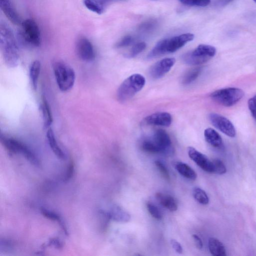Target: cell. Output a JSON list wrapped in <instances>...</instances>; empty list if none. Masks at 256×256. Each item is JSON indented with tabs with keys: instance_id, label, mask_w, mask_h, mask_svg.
I'll return each instance as SVG.
<instances>
[{
	"instance_id": "obj_1",
	"label": "cell",
	"mask_w": 256,
	"mask_h": 256,
	"mask_svg": "<svg viewBox=\"0 0 256 256\" xmlns=\"http://www.w3.org/2000/svg\"><path fill=\"white\" fill-rule=\"evenodd\" d=\"M0 48L6 66L10 68L17 66L20 58L18 46L12 30L3 22L0 24Z\"/></svg>"
},
{
	"instance_id": "obj_2",
	"label": "cell",
	"mask_w": 256,
	"mask_h": 256,
	"mask_svg": "<svg viewBox=\"0 0 256 256\" xmlns=\"http://www.w3.org/2000/svg\"><path fill=\"white\" fill-rule=\"evenodd\" d=\"M146 80L144 76L134 74L126 78L120 86L117 98L120 102H126L133 97L144 86Z\"/></svg>"
},
{
	"instance_id": "obj_3",
	"label": "cell",
	"mask_w": 256,
	"mask_h": 256,
	"mask_svg": "<svg viewBox=\"0 0 256 256\" xmlns=\"http://www.w3.org/2000/svg\"><path fill=\"white\" fill-rule=\"evenodd\" d=\"M53 69L59 89L62 92L70 90L76 80V74L73 68L63 62L58 61L54 64Z\"/></svg>"
},
{
	"instance_id": "obj_4",
	"label": "cell",
	"mask_w": 256,
	"mask_h": 256,
	"mask_svg": "<svg viewBox=\"0 0 256 256\" xmlns=\"http://www.w3.org/2000/svg\"><path fill=\"white\" fill-rule=\"evenodd\" d=\"M216 54V48L209 44H200L195 49L185 54L182 56L183 61L190 65H200L204 64Z\"/></svg>"
},
{
	"instance_id": "obj_5",
	"label": "cell",
	"mask_w": 256,
	"mask_h": 256,
	"mask_svg": "<svg viewBox=\"0 0 256 256\" xmlns=\"http://www.w3.org/2000/svg\"><path fill=\"white\" fill-rule=\"evenodd\" d=\"M0 140L6 149L12 154H21L32 164L38 166L40 162L35 154L24 144L16 139L1 136Z\"/></svg>"
},
{
	"instance_id": "obj_6",
	"label": "cell",
	"mask_w": 256,
	"mask_h": 256,
	"mask_svg": "<svg viewBox=\"0 0 256 256\" xmlns=\"http://www.w3.org/2000/svg\"><path fill=\"white\" fill-rule=\"evenodd\" d=\"M244 92L238 88H228L216 90L210 94L217 103L226 106H234L244 96Z\"/></svg>"
},
{
	"instance_id": "obj_7",
	"label": "cell",
	"mask_w": 256,
	"mask_h": 256,
	"mask_svg": "<svg viewBox=\"0 0 256 256\" xmlns=\"http://www.w3.org/2000/svg\"><path fill=\"white\" fill-rule=\"evenodd\" d=\"M194 35L190 33L183 34L170 38L160 40L157 43L158 50L162 55L176 52L186 43L192 41Z\"/></svg>"
},
{
	"instance_id": "obj_8",
	"label": "cell",
	"mask_w": 256,
	"mask_h": 256,
	"mask_svg": "<svg viewBox=\"0 0 256 256\" xmlns=\"http://www.w3.org/2000/svg\"><path fill=\"white\" fill-rule=\"evenodd\" d=\"M22 37L26 42L34 46H38L41 42L40 33L36 22L28 18L22 22Z\"/></svg>"
},
{
	"instance_id": "obj_9",
	"label": "cell",
	"mask_w": 256,
	"mask_h": 256,
	"mask_svg": "<svg viewBox=\"0 0 256 256\" xmlns=\"http://www.w3.org/2000/svg\"><path fill=\"white\" fill-rule=\"evenodd\" d=\"M210 123L218 130L231 138L234 137L236 129L232 122L224 116L216 113L208 116Z\"/></svg>"
},
{
	"instance_id": "obj_10",
	"label": "cell",
	"mask_w": 256,
	"mask_h": 256,
	"mask_svg": "<svg viewBox=\"0 0 256 256\" xmlns=\"http://www.w3.org/2000/svg\"><path fill=\"white\" fill-rule=\"evenodd\" d=\"M76 52L78 57L84 61L90 62L95 58L94 46L86 38H80L76 43Z\"/></svg>"
},
{
	"instance_id": "obj_11",
	"label": "cell",
	"mask_w": 256,
	"mask_h": 256,
	"mask_svg": "<svg viewBox=\"0 0 256 256\" xmlns=\"http://www.w3.org/2000/svg\"><path fill=\"white\" fill-rule=\"evenodd\" d=\"M175 62V58H164L157 62L150 68V76L154 79L161 78L170 70Z\"/></svg>"
},
{
	"instance_id": "obj_12",
	"label": "cell",
	"mask_w": 256,
	"mask_h": 256,
	"mask_svg": "<svg viewBox=\"0 0 256 256\" xmlns=\"http://www.w3.org/2000/svg\"><path fill=\"white\" fill-rule=\"evenodd\" d=\"M187 152L189 157L202 170L213 173L212 162L206 155L192 146L188 147Z\"/></svg>"
},
{
	"instance_id": "obj_13",
	"label": "cell",
	"mask_w": 256,
	"mask_h": 256,
	"mask_svg": "<svg viewBox=\"0 0 256 256\" xmlns=\"http://www.w3.org/2000/svg\"><path fill=\"white\" fill-rule=\"evenodd\" d=\"M144 122L150 125L169 126L172 122V116L167 112H158L148 116Z\"/></svg>"
},
{
	"instance_id": "obj_14",
	"label": "cell",
	"mask_w": 256,
	"mask_h": 256,
	"mask_svg": "<svg viewBox=\"0 0 256 256\" xmlns=\"http://www.w3.org/2000/svg\"><path fill=\"white\" fill-rule=\"evenodd\" d=\"M0 9L6 18L13 24H22L20 16L15 9L10 0H0Z\"/></svg>"
},
{
	"instance_id": "obj_15",
	"label": "cell",
	"mask_w": 256,
	"mask_h": 256,
	"mask_svg": "<svg viewBox=\"0 0 256 256\" xmlns=\"http://www.w3.org/2000/svg\"><path fill=\"white\" fill-rule=\"evenodd\" d=\"M152 140L160 149L162 153L168 152L171 146V140L169 135L164 130H156Z\"/></svg>"
},
{
	"instance_id": "obj_16",
	"label": "cell",
	"mask_w": 256,
	"mask_h": 256,
	"mask_svg": "<svg viewBox=\"0 0 256 256\" xmlns=\"http://www.w3.org/2000/svg\"><path fill=\"white\" fill-rule=\"evenodd\" d=\"M172 164L177 172L185 178L192 180L196 178V172L186 164L182 162H174Z\"/></svg>"
},
{
	"instance_id": "obj_17",
	"label": "cell",
	"mask_w": 256,
	"mask_h": 256,
	"mask_svg": "<svg viewBox=\"0 0 256 256\" xmlns=\"http://www.w3.org/2000/svg\"><path fill=\"white\" fill-rule=\"evenodd\" d=\"M46 136L49 146L54 154L58 158L64 160L66 155L59 146L56 139L54 132L51 128L48 129Z\"/></svg>"
},
{
	"instance_id": "obj_18",
	"label": "cell",
	"mask_w": 256,
	"mask_h": 256,
	"mask_svg": "<svg viewBox=\"0 0 256 256\" xmlns=\"http://www.w3.org/2000/svg\"><path fill=\"white\" fill-rule=\"evenodd\" d=\"M40 110L42 114L44 127L47 128L52 122V116L48 103L44 96L42 98Z\"/></svg>"
},
{
	"instance_id": "obj_19",
	"label": "cell",
	"mask_w": 256,
	"mask_h": 256,
	"mask_svg": "<svg viewBox=\"0 0 256 256\" xmlns=\"http://www.w3.org/2000/svg\"><path fill=\"white\" fill-rule=\"evenodd\" d=\"M206 140L214 148H219L222 146V140L219 134L212 128H207L204 131Z\"/></svg>"
},
{
	"instance_id": "obj_20",
	"label": "cell",
	"mask_w": 256,
	"mask_h": 256,
	"mask_svg": "<svg viewBox=\"0 0 256 256\" xmlns=\"http://www.w3.org/2000/svg\"><path fill=\"white\" fill-rule=\"evenodd\" d=\"M210 252L212 256H224L226 255L225 248L222 243L214 238H210L208 241Z\"/></svg>"
},
{
	"instance_id": "obj_21",
	"label": "cell",
	"mask_w": 256,
	"mask_h": 256,
	"mask_svg": "<svg viewBox=\"0 0 256 256\" xmlns=\"http://www.w3.org/2000/svg\"><path fill=\"white\" fill-rule=\"evenodd\" d=\"M156 196L161 205L170 211L174 212L177 210V203L172 196L158 192L156 194Z\"/></svg>"
},
{
	"instance_id": "obj_22",
	"label": "cell",
	"mask_w": 256,
	"mask_h": 256,
	"mask_svg": "<svg viewBox=\"0 0 256 256\" xmlns=\"http://www.w3.org/2000/svg\"><path fill=\"white\" fill-rule=\"evenodd\" d=\"M110 219L118 222H127L130 219V215L119 206H114L110 212H107Z\"/></svg>"
},
{
	"instance_id": "obj_23",
	"label": "cell",
	"mask_w": 256,
	"mask_h": 256,
	"mask_svg": "<svg viewBox=\"0 0 256 256\" xmlns=\"http://www.w3.org/2000/svg\"><path fill=\"white\" fill-rule=\"evenodd\" d=\"M40 68L41 64L38 60L34 61L30 66V78L32 86L34 90L37 88Z\"/></svg>"
},
{
	"instance_id": "obj_24",
	"label": "cell",
	"mask_w": 256,
	"mask_h": 256,
	"mask_svg": "<svg viewBox=\"0 0 256 256\" xmlns=\"http://www.w3.org/2000/svg\"><path fill=\"white\" fill-rule=\"evenodd\" d=\"M40 212L45 217L58 222L65 234H68L67 228L59 215L51 210H48L44 208H40Z\"/></svg>"
},
{
	"instance_id": "obj_25",
	"label": "cell",
	"mask_w": 256,
	"mask_h": 256,
	"mask_svg": "<svg viewBox=\"0 0 256 256\" xmlns=\"http://www.w3.org/2000/svg\"><path fill=\"white\" fill-rule=\"evenodd\" d=\"M83 2L88 10L98 14H102L106 8L98 0H84Z\"/></svg>"
},
{
	"instance_id": "obj_26",
	"label": "cell",
	"mask_w": 256,
	"mask_h": 256,
	"mask_svg": "<svg viewBox=\"0 0 256 256\" xmlns=\"http://www.w3.org/2000/svg\"><path fill=\"white\" fill-rule=\"evenodd\" d=\"M202 71L200 67L194 68L186 72L184 76L182 83L184 84H188L194 81L200 74Z\"/></svg>"
},
{
	"instance_id": "obj_27",
	"label": "cell",
	"mask_w": 256,
	"mask_h": 256,
	"mask_svg": "<svg viewBox=\"0 0 256 256\" xmlns=\"http://www.w3.org/2000/svg\"><path fill=\"white\" fill-rule=\"evenodd\" d=\"M192 195L196 200L202 204L206 205L209 202V198L206 193L200 188H194L193 189Z\"/></svg>"
},
{
	"instance_id": "obj_28",
	"label": "cell",
	"mask_w": 256,
	"mask_h": 256,
	"mask_svg": "<svg viewBox=\"0 0 256 256\" xmlns=\"http://www.w3.org/2000/svg\"><path fill=\"white\" fill-rule=\"evenodd\" d=\"M142 150L150 154L162 153L160 149L151 139H146L142 144Z\"/></svg>"
},
{
	"instance_id": "obj_29",
	"label": "cell",
	"mask_w": 256,
	"mask_h": 256,
	"mask_svg": "<svg viewBox=\"0 0 256 256\" xmlns=\"http://www.w3.org/2000/svg\"><path fill=\"white\" fill-rule=\"evenodd\" d=\"M146 44L144 42H140L135 44L130 50L126 56L129 58H132L136 56L142 52L146 48Z\"/></svg>"
},
{
	"instance_id": "obj_30",
	"label": "cell",
	"mask_w": 256,
	"mask_h": 256,
	"mask_svg": "<svg viewBox=\"0 0 256 256\" xmlns=\"http://www.w3.org/2000/svg\"><path fill=\"white\" fill-rule=\"evenodd\" d=\"M213 164V173L218 174H223L226 172V168L223 162L219 159L212 160Z\"/></svg>"
},
{
	"instance_id": "obj_31",
	"label": "cell",
	"mask_w": 256,
	"mask_h": 256,
	"mask_svg": "<svg viewBox=\"0 0 256 256\" xmlns=\"http://www.w3.org/2000/svg\"><path fill=\"white\" fill-rule=\"evenodd\" d=\"M182 4L188 6H206L210 0H179Z\"/></svg>"
},
{
	"instance_id": "obj_32",
	"label": "cell",
	"mask_w": 256,
	"mask_h": 256,
	"mask_svg": "<svg viewBox=\"0 0 256 256\" xmlns=\"http://www.w3.org/2000/svg\"><path fill=\"white\" fill-rule=\"evenodd\" d=\"M148 212L150 215L156 220H160L162 218V214L159 209L154 204L148 203L146 204Z\"/></svg>"
},
{
	"instance_id": "obj_33",
	"label": "cell",
	"mask_w": 256,
	"mask_h": 256,
	"mask_svg": "<svg viewBox=\"0 0 256 256\" xmlns=\"http://www.w3.org/2000/svg\"><path fill=\"white\" fill-rule=\"evenodd\" d=\"M154 164L161 174L167 180H170V176L168 171L165 165L160 160H156Z\"/></svg>"
},
{
	"instance_id": "obj_34",
	"label": "cell",
	"mask_w": 256,
	"mask_h": 256,
	"mask_svg": "<svg viewBox=\"0 0 256 256\" xmlns=\"http://www.w3.org/2000/svg\"><path fill=\"white\" fill-rule=\"evenodd\" d=\"M248 105L250 110L256 121V95L249 100Z\"/></svg>"
},
{
	"instance_id": "obj_35",
	"label": "cell",
	"mask_w": 256,
	"mask_h": 256,
	"mask_svg": "<svg viewBox=\"0 0 256 256\" xmlns=\"http://www.w3.org/2000/svg\"><path fill=\"white\" fill-rule=\"evenodd\" d=\"M132 38L130 36L124 37L116 45L117 48H122L130 45L132 42Z\"/></svg>"
},
{
	"instance_id": "obj_36",
	"label": "cell",
	"mask_w": 256,
	"mask_h": 256,
	"mask_svg": "<svg viewBox=\"0 0 256 256\" xmlns=\"http://www.w3.org/2000/svg\"><path fill=\"white\" fill-rule=\"evenodd\" d=\"M171 245L174 250L178 254H181L182 253V248L180 244L175 240H172L170 241Z\"/></svg>"
},
{
	"instance_id": "obj_37",
	"label": "cell",
	"mask_w": 256,
	"mask_h": 256,
	"mask_svg": "<svg viewBox=\"0 0 256 256\" xmlns=\"http://www.w3.org/2000/svg\"><path fill=\"white\" fill-rule=\"evenodd\" d=\"M74 172V166L72 162H71L68 166V167L67 172L64 178L65 181H68L73 175Z\"/></svg>"
},
{
	"instance_id": "obj_38",
	"label": "cell",
	"mask_w": 256,
	"mask_h": 256,
	"mask_svg": "<svg viewBox=\"0 0 256 256\" xmlns=\"http://www.w3.org/2000/svg\"><path fill=\"white\" fill-rule=\"evenodd\" d=\"M192 237L194 241L196 248L198 249H202L203 246V244L201 238L196 234H192Z\"/></svg>"
},
{
	"instance_id": "obj_39",
	"label": "cell",
	"mask_w": 256,
	"mask_h": 256,
	"mask_svg": "<svg viewBox=\"0 0 256 256\" xmlns=\"http://www.w3.org/2000/svg\"><path fill=\"white\" fill-rule=\"evenodd\" d=\"M53 246L56 248H61L62 246V244L59 240L57 238H52L50 240L48 246Z\"/></svg>"
},
{
	"instance_id": "obj_40",
	"label": "cell",
	"mask_w": 256,
	"mask_h": 256,
	"mask_svg": "<svg viewBox=\"0 0 256 256\" xmlns=\"http://www.w3.org/2000/svg\"><path fill=\"white\" fill-rule=\"evenodd\" d=\"M233 0H218V4L220 6H225Z\"/></svg>"
},
{
	"instance_id": "obj_41",
	"label": "cell",
	"mask_w": 256,
	"mask_h": 256,
	"mask_svg": "<svg viewBox=\"0 0 256 256\" xmlns=\"http://www.w3.org/2000/svg\"><path fill=\"white\" fill-rule=\"evenodd\" d=\"M106 8L108 4L116 0H98Z\"/></svg>"
},
{
	"instance_id": "obj_42",
	"label": "cell",
	"mask_w": 256,
	"mask_h": 256,
	"mask_svg": "<svg viewBox=\"0 0 256 256\" xmlns=\"http://www.w3.org/2000/svg\"><path fill=\"white\" fill-rule=\"evenodd\" d=\"M255 2H256V0H253Z\"/></svg>"
}]
</instances>
